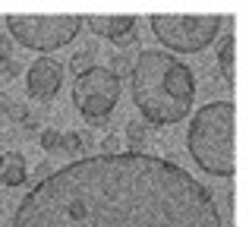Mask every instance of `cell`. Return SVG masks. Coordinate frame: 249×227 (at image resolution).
<instances>
[{"instance_id": "obj_14", "label": "cell", "mask_w": 249, "mask_h": 227, "mask_svg": "<svg viewBox=\"0 0 249 227\" xmlns=\"http://www.w3.org/2000/svg\"><path fill=\"white\" fill-rule=\"evenodd\" d=\"M110 73L117 76V79H120V76H129L133 73V57L126 54V51H117V54H110Z\"/></svg>"}, {"instance_id": "obj_4", "label": "cell", "mask_w": 249, "mask_h": 227, "mask_svg": "<svg viewBox=\"0 0 249 227\" xmlns=\"http://www.w3.org/2000/svg\"><path fill=\"white\" fill-rule=\"evenodd\" d=\"M155 35L164 41L170 51H202L221 35L231 19L227 16H180V13H155L152 19Z\"/></svg>"}, {"instance_id": "obj_12", "label": "cell", "mask_w": 249, "mask_h": 227, "mask_svg": "<svg viewBox=\"0 0 249 227\" xmlns=\"http://www.w3.org/2000/svg\"><path fill=\"white\" fill-rule=\"evenodd\" d=\"M85 145H91V136L89 133H60V148L63 152H82Z\"/></svg>"}, {"instance_id": "obj_17", "label": "cell", "mask_w": 249, "mask_h": 227, "mask_svg": "<svg viewBox=\"0 0 249 227\" xmlns=\"http://www.w3.org/2000/svg\"><path fill=\"white\" fill-rule=\"evenodd\" d=\"M19 60L16 57H3V60H0V76H3V79H13V76H19Z\"/></svg>"}, {"instance_id": "obj_21", "label": "cell", "mask_w": 249, "mask_h": 227, "mask_svg": "<svg viewBox=\"0 0 249 227\" xmlns=\"http://www.w3.org/2000/svg\"><path fill=\"white\" fill-rule=\"evenodd\" d=\"M51 174H54V164H51V161H41V164L35 167V177H41V180L51 177Z\"/></svg>"}, {"instance_id": "obj_5", "label": "cell", "mask_w": 249, "mask_h": 227, "mask_svg": "<svg viewBox=\"0 0 249 227\" xmlns=\"http://www.w3.org/2000/svg\"><path fill=\"white\" fill-rule=\"evenodd\" d=\"M13 38L25 44V48L38 51H54L73 41L76 32L82 29V16H29V13H16L6 16Z\"/></svg>"}, {"instance_id": "obj_10", "label": "cell", "mask_w": 249, "mask_h": 227, "mask_svg": "<svg viewBox=\"0 0 249 227\" xmlns=\"http://www.w3.org/2000/svg\"><path fill=\"white\" fill-rule=\"evenodd\" d=\"M126 139H129V152L145 155V145H148V126H145L142 120H129V123H126Z\"/></svg>"}, {"instance_id": "obj_7", "label": "cell", "mask_w": 249, "mask_h": 227, "mask_svg": "<svg viewBox=\"0 0 249 227\" xmlns=\"http://www.w3.org/2000/svg\"><path fill=\"white\" fill-rule=\"evenodd\" d=\"M63 82V67L54 60V57H38L35 63L29 67V76H25V88L35 101H51L57 92H60Z\"/></svg>"}, {"instance_id": "obj_15", "label": "cell", "mask_w": 249, "mask_h": 227, "mask_svg": "<svg viewBox=\"0 0 249 227\" xmlns=\"http://www.w3.org/2000/svg\"><path fill=\"white\" fill-rule=\"evenodd\" d=\"M38 142H41L44 152H57V148H60V129L44 126V129H41V136H38Z\"/></svg>"}, {"instance_id": "obj_8", "label": "cell", "mask_w": 249, "mask_h": 227, "mask_svg": "<svg viewBox=\"0 0 249 227\" xmlns=\"http://www.w3.org/2000/svg\"><path fill=\"white\" fill-rule=\"evenodd\" d=\"M85 22H89V29L95 35L110 38L114 44L120 38H126L129 32H136V16H89Z\"/></svg>"}, {"instance_id": "obj_9", "label": "cell", "mask_w": 249, "mask_h": 227, "mask_svg": "<svg viewBox=\"0 0 249 227\" xmlns=\"http://www.w3.org/2000/svg\"><path fill=\"white\" fill-rule=\"evenodd\" d=\"M0 183L3 186L25 183V155L22 152H3L0 155Z\"/></svg>"}, {"instance_id": "obj_20", "label": "cell", "mask_w": 249, "mask_h": 227, "mask_svg": "<svg viewBox=\"0 0 249 227\" xmlns=\"http://www.w3.org/2000/svg\"><path fill=\"white\" fill-rule=\"evenodd\" d=\"M3 57H13V41L6 35H0V60H3Z\"/></svg>"}, {"instance_id": "obj_1", "label": "cell", "mask_w": 249, "mask_h": 227, "mask_svg": "<svg viewBox=\"0 0 249 227\" xmlns=\"http://www.w3.org/2000/svg\"><path fill=\"white\" fill-rule=\"evenodd\" d=\"M13 227H221L214 196L158 155H91L38 180Z\"/></svg>"}, {"instance_id": "obj_23", "label": "cell", "mask_w": 249, "mask_h": 227, "mask_svg": "<svg viewBox=\"0 0 249 227\" xmlns=\"http://www.w3.org/2000/svg\"><path fill=\"white\" fill-rule=\"evenodd\" d=\"M89 126H107V117H91Z\"/></svg>"}, {"instance_id": "obj_18", "label": "cell", "mask_w": 249, "mask_h": 227, "mask_svg": "<svg viewBox=\"0 0 249 227\" xmlns=\"http://www.w3.org/2000/svg\"><path fill=\"white\" fill-rule=\"evenodd\" d=\"M120 145H123V142H120V136H117V133H107L101 139V152L104 155H120Z\"/></svg>"}, {"instance_id": "obj_22", "label": "cell", "mask_w": 249, "mask_h": 227, "mask_svg": "<svg viewBox=\"0 0 249 227\" xmlns=\"http://www.w3.org/2000/svg\"><path fill=\"white\" fill-rule=\"evenodd\" d=\"M117 44H120V48H129V44H136V32H129V35H126V38H120Z\"/></svg>"}, {"instance_id": "obj_3", "label": "cell", "mask_w": 249, "mask_h": 227, "mask_svg": "<svg viewBox=\"0 0 249 227\" xmlns=\"http://www.w3.org/2000/svg\"><path fill=\"white\" fill-rule=\"evenodd\" d=\"M233 120L237 107L233 101H212L189 123L186 145L196 164L214 177H233L237 155H233Z\"/></svg>"}, {"instance_id": "obj_24", "label": "cell", "mask_w": 249, "mask_h": 227, "mask_svg": "<svg viewBox=\"0 0 249 227\" xmlns=\"http://www.w3.org/2000/svg\"><path fill=\"white\" fill-rule=\"evenodd\" d=\"M0 155H3V148H0Z\"/></svg>"}, {"instance_id": "obj_13", "label": "cell", "mask_w": 249, "mask_h": 227, "mask_svg": "<svg viewBox=\"0 0 249 227\" xmlns=\"http://www.w3.org/2000/svg\"><path fill=\"white\" fill-rule=\"evenodd\" d=\"M91 67H95V51H91V48L76 51V54H73V60H70V70H73L76 76H82L85 70H91Z\"/></svg>"}, {"instance_id": "obj_11", "label": "cell", "mask_w": 249, "mask_h": 227, "mask_svg": "<svg viewBox=\"0 0 249 227\" xmlns=\"http://www.w3.org/2000/svg\"><path fill=\"white\" fill-rule=\"evenodd\" d=\"M233 51H237V44H233V35H227V38H224V44H221V51H218L221 76H224L227 86H233Z\"/></svg>"}, {"instance_id": "obj_6", "label": "cell", "mask_w": 249, "mask_h": 227, "mask_svg": "<svg viewBox=\"0 0 249 227\" xmlns=\"http://www.w3.org/2000/svg\"><path fill=\"white\" fill-rule=\"evenodd\" d=\"M73 101L85 120L91 117H110L120 101V79L104 67H91L73 82Z\"/></svg>"}, {"instance_id": "obj_16", "label": "cell", "mask_w": 249, "mask_h": 227, "mask_svg": "<svg viewBox=\"0 0 249 227\" xmlns=\"http://www.w3.org/2000/svg\"><path fill=\"white\" fill-rule=\"evenodd\" d=\"M6 117H10V120H13V126H16V123H22L25 117H29V107H25L22 101H16V98H13L10 105H6Z\"/></svg>"}, {"instance_id": "obj_2", "label": "cell", "mask_w": 249, "mask_h": 227, "mask_svg": "<svg viewBox=\"0 0 249 227\" xmlns=\"http://www.w3.org/2000/svg\"><path fill=\"white\" fill-rule=\"evenodd\" d=\"M133 98L136 107L152 123H177L189 114L196 98V79L186 63L167 51H142L133 60Z\"/></svg>"}, {"instance_id": "obj_19", "label": "cell", "mask_w": 249, "mask_h": 227, "mask_svg": "<svg viewBox=\"0 0 249 227\" xmlns=\"http://www.w3.org/2000/svg\"><path fill=\"white\" fill-rule=\"evenodd\" d=\"M16 126H19V129H22V133H25V136H32V133H38V120H35V117H25V120H22V123H16Z\"/></svg>"}]
</instances>
